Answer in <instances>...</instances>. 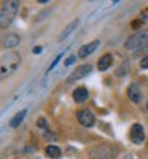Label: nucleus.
I'll use <instances>...</instances> for the list:
<instances>
[{"label":"nucleus","instance_id":"f257e3e1","mask_svg":"<svg viewBox=\"0 0 148 159\" xmlns=\"http://www.w3.org/2000/svg\"><path fill=\"white\" fill-rule=\"evenodd\" d=\"M19 10V0H5L2 10H0V22H2V27L10 25L15 21L16 15Z\"/></svg>","mask_w":148,"mask_h":159},{"label":"nucleus","instance_id":"f03ea898","mask_svg":"<svg viewBox=\"0 0 148 159\" xmlns=\"http://www.w3.org/2000/svg\"><path fill=\"white\" fill-rule=\"evenodd\" d=\"M118 154L116 148L110 143H102V145H97L94 147L91 151H89V156L91 159H115Z\"/></svg>","mask_w":148,"mask_h":159},{"label":"nucleus","instance_id":"7ed1b4c3","mask_svg":"<svg viewBox=\"0 0 148 159\" xmlns=\"http://www.w3.org/2000/svg\"><path fill=\"white\" fill-rule=\"evenodd\" d=\"M21 64V56L18 52H8L3 54L2 57V78H5L7 75H11Z\"/></svg>","mask_w":148,"mask_h":159},{"label":"nucleus","instance_id":"20e7f679","mask_svg":"<svg viewBox=\"0 0 148 159\" xmlns=\"http://www.w3.org/2000/svg\"><path fill=\"white\" fill-rule=\"evenodd\" d=\"M148 45V32H139L136 35H131L127 40H126V43L124 46L127 49H140L142 46Z\"/></svg>","mask_w":148,"mask_h":159},{"label":"nucleus","instance_id":"39448f33","mask_svg":"<svg viewBox=\"0 0 148 159\" xmlns=\"http://www.w3.org/2000/svg\"><path fill=\"white\" fill-rule=\"evenodd\" d=\"M76 118H78V123L81 126H85V127L94 126V121H96V118H94V115L89 110H78Z\"/></svg>","mask_w":148,"mask_h":159},{"label":"nucleus","instance_id":"423d86ee","mask_svg":"<svg viewBox=\"0 0 148 159\" xmlns=\"http://www.w3.org/2000/svg\"><path fill=\"white\" fill-rule=\"evenodd\" d=\"M91 70H92V65H89V64L81 65V67H78V69H76L69 78H67V83H73V81H76V80L85 78L88 73H91Z\"/></svg>","mask_w":148,"mask_h":159},{"label":"nucleus","instance_id":"0eeeda50","mask_svg":"<svg viewBox=\"0 0 148 159\" xmlns=\"http://www.w3.org/2000/svg\"><path fill=\"white\" fill-rule=\"evenodd\" d=\"M131 140H132V143H136V145H140L145 140V132H143V127L140 124H134L132 126V129H131Z\"/></svg>","mask_w":148,"mask_h":159},{"label":"nucleus","instance_id":"6e6552de","mask_svg":"<svg viewBox=\"0 0 148 159\" xmlns=\"http://www.w3.org/2000/svg\"><path fill=\"white\" fill-rule=\"evenodd\" d=\"M99 45H100V42L99 40H92L91 43H86V45H83L81 48H80V51H78V57H81V59H85V57H88L91 52H94L96 51V48H99Z\"/></svg>","mask_w":148,"mask_h":159},{"label":"nucleus","instance_id":"1a4fd4ad","mask_svg":"<svg viewBox=\"0 0 148 159\" xmlns=\"http://www.w3.org/2000/svg\"><path fill=\"white\" fill-rule=\"evenodd\" d=\"M127 97H129L131 102H134V103H139V102L142 100V91H140V88H139L136 83L129 84V88H127Z\"/></svg>","mask_w":148,"mask_h":159},{"label":"nucleus","instance_id":"9d476101","mask_svg":"<svg viewBox=\"0 0 148 159\" xmlns=\"http://www.w3.org/2000/svg\"><path fill=\"white\" fill-rule=\"evenodd\" d=\"M19 37L16 35V34H8L7 37H5V40H3V48H16L18 45H19Z\"/></svg>","mask_w":148,"mask_h":159},{"label":"nucleus","instance_id":"9b49d317","mask_svg":"<svg viewBox=\"0 0 148 159\" xmlns=\"http://www.w3.org/2000/svg\"><path fill=\"white\" fill-rule=\"evenodd\" d=\"M78 24H80V19H73V21H72V22L67 25V27H65L62 32H61V35H59V42H62V40H65L67 37H69V35L78 27Z\"/></svg>","mask_w":148,"mask_h":159},{"label":"nucleus","instance_id":"f8f14e48","mask_svg":"<svg viewBox=\"0 0 148 159\" xmlns=\"http://www.w3.org/2000/svg\"><path fill=\"white\" fill-rule=\"evenodd\" d=\"M25 115H27V110H21V111H18L15 116H13L11 119H10V127H18L22 121H24V118H25Z\"/></svg>","mask_w":148,"mask_h":159},{"label":"nucleus","instance_id":"ddd939ff","mask_svg":"<svg viewBox=\"0 0 148 159\" xmlns=\"http://www.w3.org/2000/svg\"><path fill=\"white\" fill-rule=\"evenodd\" d=\"M112 65V54H104L99 61H97V69L100 72H105Z\"/></svg>","mask_w":148,"mask_h":159},{"label":"nucleus","instance_id":"4468645a","mask_svg":"<svg viewBox=\"0 0 148 159\" xmlns=\"http://www.w3.org/2000/svg\"><path fill=\"white\" fill-rule=\"evenodd\" d=\"M73 99H75L76 103L85 102V100L88 99V89H86V88H76V89L73 91Z\"/></svg>","mask_w":148,"mask_h":159},{"label":"nucleus","instance_id":"2eb2a0df","mask_svg":"<svg viewBox=\"0 0 148 159\" xmlns=\"http://www.w3.org/2000/svg\"><path fill=\"white\" fill-rule=\"evenodd\" d=\"M45 153H46V156H49L53 159H56V157L61 156V150H59V147H56V145H48Z\"/></svg>","mask_w":148,"mask_h":159},{"label":"nucleus","instance_id":"dca6fc26","mask_svg":"<svg viewBox=\"0 0 148 159\" xmlns=\"http://www.w3.org/2000/svg\"><path fill=\"white\" fill-rule=\"evenodd\" d=\"M62 56H64V52H59V54H58V56L54 57V61H53V62H51V65H49V69H48V72H51L53 69L56 67V65H58V62H59V61L62 59Z\"/></svg>","mask_w":148,"mask_h":159},{"label":"nucleus","instance_id":"f3484780","mask_svg":"<svg viewBox=\"0 0 148 159\" xmlns=\"http://www.w3.org/2000/svg\"><path fill=\"white\" fill-rule=\"evenodd\" d=\"M37 126L48 130V123H46V119H45V118H38V119H37Z\"/></svg>","mask_w":148,"mask_h":159},{"label":"nucleus","instance_id":"a211bd4d","mask_svg":"<svg viewBox=\"0 0 148 159\" xmlns=\"http://www.w3.org/2000/svg\"><path fill=\"white\" fill-rule=\"evenodd\" d=\"M43 137H45V140H51V142L56 140V135L51 134V132H48V130H45V135H43Z\"/></svg>","mask_w":148,"mask_h":159},{"label":"nucleus","instance_id":"6ab92c4d","mask_svg":"<svg viewBox=\"0 0 148 159\" xmlns=\"http://www.w3.org/2000/svg\"><path fill=\"white\" fill-rule=\"evenodd\" d=\"M73 62H75V56L72 54V56H69V57H67V59H65V62H64V64L67 65V67H69V65H72Z\"/></svg>","mask_w":148,"mask_h":159},{"label":"nucleus","instance_id":"aec40b11","mask_svg":"<svg viewBox=\"0 0 148 159\" xmlns=\"http://www.w3.org/2000/svg\"><path fill=\"white\" fill-rule=\"evenodd\" d=\"M140 67H142V69H148V56H145V57L140 61Z\"/></svg>","mask_w":148,"mask_h":159},{"label":"nucleus","instance_id":"412c9836","mask_svg":"<svg viewBox=\"0 0 148 159\" xmlns=\"http://www.w3.org/2000/svg\"><path fill=\"white\" fill-rule=\"evenodd\" d=\"M140 25H142V21H140V19H139V21H132V27H134V29L140 27Z\"/></svg>","mask_w":148,"mask_h":159},{"label":"nucleus","instance_id":"4be33fe9","mask_svg":"<svg viewBox=\"0 0 148 159\" xmlns=\"http://www.w3.org/2000/svg\"><path fill=\"white\" fill-rule=\"evenodd\" d=\"M32 52H35V54H40V52H42V46H35V48L32 49Z\"/></svg>","mask_w":148,"mask_h":159},{"label":"nucleus","instance_id":"5701e85b","mask_svg":"<svg viewBox=\"0 0 148 159\" xmlns=\"http://www.w3.org/2000/svg\"><path fill=\"white\" fill-rule=\"evenodd\" d=\"M142 18H148V11H143L142 13Z\"/></svg>","mask_w":148,"mask_h":159},{"label":"nucleus","instance_id":"b1692460","mask_svg":"<svg viewBox=\"0 0 148 159\" xmlns=\"http://www.w3.org/2000/svg\"><path fill=\"white\" fill-rule=\"evenodd\" d=\"M37 2H38V3H46L48 0H37Z\"/></svg>","mask_w":148,"mask_h":159},{"label":"nucleus","instance_id":"393cba45","mask_svg":"<svg viewBox=\"0 0 148 159\" xmlns=\"http://www.w3.org/2000/svg\"><path fill=\"white\" fill-rule=\"evenodd\" d=\"M119 2V0H113V3H118Z\"/></svg>","mask_w":148,"mask_h":159},{"label":"nucleus","instance_id":"a878e982","mask_svg":"<svg viewBox=\"0 0 148 159\" xmlns=\"http://www.w3.org/2000/svg\"><path fill=\"white\" fill-rule=\"evenodd\" d=\"M146 111H148V105H146Z\"/></svg>","mask_w":148,"mask_h":159},{"label":"nucleus","instance_id":"bb28decb","mask_svg":"<svg viewBox=\"0 0 148 159\" xmlns=\"http://www.w3.org/2000/svg\"><path fill=\"white\" fill-rule=\"evenodd\" d=\"M89 2H94V0H89Z\"/></svg>","mask_w":148,"mask_h":159}]
</instances>
